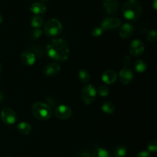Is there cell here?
<instances>
[{
	"label": "cell",
	"mask_w": 157,
	"mask_h": 157,
	"mask_svg": "<svg viewBox=\"0 0 157 157\" xmlns=\"http://www.w3.org/2000/svg\"><path fill=\"white\" fill-rule=\"evenodd\" d=\"M47 53L52 59L57 61H64L68 58L69 48L61 38H54L47 44Z\"/></svg>",
	"instance_id": "6da1fadb"
},
{
	"label": "cell",
	"mask_w": 157,
	"mask_h": 157,
	"mask_svg": "<svg viewBox=\"0 0 157 157\" xmlns=\"http://www.w3.org/2000/svg\"><path fill=\"white\" fill-rule=\"evenodd\" d=\"M142 12V4L138 0H127L122 6L123 15L130 21L138 19L140 17Z\"/></svg>",
	"instance_id": "7a4b0ae2"
},
{
	"label": "cell",
	"mask_w": 157,
	"mask_h": 157,
	"mask_svg": "<svg viewBox=\"0 0 157 157\" xmlns=\"http://www.w3.org/2000/svg\"><path fill=\"white\" fill-rule=\"evenodd\" d=\"M32 114L38 121H47L52 117V110L47 104L41 102H36L31 108Z\"/></svg>",
	"instance_id": "3957f363"
},
{
	"label": "cell",
	"mask_w": 157,
	"mask_h": 157,
	"mask_svg": "<svg viewBox=\"0 0 157 157\" xmlns=\"http://www.w3.org/2000/svg\"><path fill=\"white\" fill-rule=\"evenodd\" d=\"M62 31V25L57 18H51L45 23L44 32L47 36L56 37L61 34Z\"/></svg>",
	"instance_id": "277c9868"
},
{
	"label": "cell",
	"mask_w": 157,
	"mask_h": 157,
	"mask_svg": "<svg viewBox=\"0 0 157 157\" xmlns=\"http://www.w3.org/2000/svg\"><path fill=\"white\" fill-rule=\"evenodd\" d=\"M97 96V90L92 84H87L84 86L81 91V98L84 103L87 105L92 104Z\"/></svg>",
	"instance_id": "5b68a950"
},
{
	"label": "cell",
	"mask_w": 157,
	"mask_h": 157,
	"mask_svg": "<svg viewBox=\"0 0 157 157\" xmlns=\"http://www.w3.org/2000/svg\"><path fill=\"white\" fill-rule=\"evenodd\" d=\"M2 121L8 125H12L17 121V114L13 109L5 107L1 112Z\"/></svg>",
	"instance_id": "8992f818"
},
{
	"label": "cell",
	"mask_w": 157,
	"mask_h": 157,
	"mask_svg": "<svg viewBox=\"0 0 157 157\" xmlns=\"http://www.w3.org/2000/svg\"><path fill=\"white\" fill-rule=\"evenodd\" d=\"M145 50V46L144 42L139 39H134L131 41L129 46V52L133 56L137 57L143 55Z\"/></svg>",
	"instance_id": "52a82bcc"
},
{
	"label": "cell",
	"mask_w": 157,
	"mask_h": 157,
	"mask_svg": "<svg viewBox=\"0 0 157 157\" xmlns=\"http://www.w3.org/2000/svg\"><path fill=\"white\" fill-rule=\"evenodd\" d=\"M121 25V20L118 18H105L102 20L101 27L104 31H110L117 29Z\"/></svg>",
	"instance_id": "ba28073f"
},
{
	"label": "cell",
	"mask_w": 157,
	"mask_h": 157,
	"mask_svg": "<svg viewBox=\"0 0 157 157\" xmlns=\"http://www.w3.org/2000/svg\"><path fill=\"white\" fill-rule=\"evenodd\" d=\"M55 115L56 117L61 120L68 119L72 115V109L70 107L64 104L58 106L55 110Z\"/></svg>",
	"instance_id": "9c48e42d"
},
{
	"label": "cell",
	"mask_w": 157,
	"mask_h": 157,
	"mask_svg": "<svg viewBox=\"0 0 157 157\" xmlns=\"http://www.w3.org/2000/svg\"><path fill=\"white\" fill-rule=\"evenodd\" d=\"M118 78H119V81H121V84L127 85V84H130V83L133 82L134 75L130 69L125 67L120 71Z\"/></svg>",
	"instance_id": "30bf717a"
},
{
	"label": "cell",
	"mask_w": 157,
	"mask_h": 157,
	"mask_svg": "<svg viewBox=\"0 0 157 157\" xmlns=\"http://www.w3.org/2000/svg\"><path fill=\"white\" fill-rule=\"evenodd\" d=\"M61 71V67L58 63L52 62L44 66L43 74L47 77H54L58 75Z\"/></svg>",
	"instance_id": "8fae6325"
},
{
	"label": "cell",
	"mask_w": 157,
	"mask_h": 157,
	"mask_svg": "<svg viewBox=\"0 0 157 157\" xmlns=\"http://www.w3.org/2000/svg\"><path fill=\"white\" fill-rule=\"evenodd\" d=\"M20 59L25 65L32 66L36 61V57L33 52H30V51H25L21 54Z\"/></svg>",
	"instance_id": "7c38bea8"
},
{
	"label": "cell",
	"mask_w": 157,
	"mask_h": 157,
	"mask_svg": "<svg viewBox=\"0 0 157 157\" xmlns=\"http://www.w3.org/2000/svg\"><path fill=\"white\" fill-rule=\"evenodd\" d=\"M101 79L104 81V84L110 85V84H113V83L116 82L117 79V75L114 71L107 70L103 73Z\"/></svg>",
	"instance_id": "4fadbf2b"
},
{
	"label": "cell",
	"mask_w": 157,
	"mask_h": 157,
	"mask_svg": "<svg viewBox=\"0 0 157 157\" xmlns=\"http://www.w3.org/2000/svg\"><path fill=\"white\" fill-rule=\"evenodd\" d=\"M133 26L130 23H124L119 31L120 37L124 39L130 38L133 33Z\"/></svg>",
	"instance_id": "5bb4252c"
},
{
	"label": "cell",
	"mask_w": 157,
	"mask_h": 157,
	"mask_svg": "<svg viewBox=\"0 0 157 157\" xmlns=\"http://www.w3.org/2000/svg\"><path fill=\"white\" fill-rule=\"evenodd\" d=\"M103 7L104 11L108 14H113L117 12L119 8V3L116 0H111V1L104 2Z\"/></svg>",
	"instance_id": "9a60e30c"
},
{
	"label": "cell",
	"mask_w": 157,
	"mask_h": 157,
	"mask_svg": "<svg viewBox=\"0 0 157 157\" xmlns=\"http://www.w3.org/2000/svg\"><path fill=\"white\" fill-rule=\"evenodd\" d=\"M30 9L31 11H32V13L38 15L44 14V12H46V10H47V7H46L45 5L43 4V3L37 2L33 3V4L31 6Z\"/></svg>",
	"instance_id": "2e32d148"
},
{
	"label": "cell",
	"mask_w": 157,
	"mask_h": 157,
	"mask_svg": "<svg viewBox=\"0 0 157 157\" xmlns=\"http://www.w3.org/2000/svg\"><path fill=\"white\" fill-rule=\"evenodd\" d=\"M17 130L21 134L28 135L32 131V126L29 123L21 122L17 125Z\"/></svg>",
	"instance_id": "e0dca14e"
},
{
	"label": "cell",
	"mask_w": 157,
	"mask_h": 157,
	"mask_svg": "<svg viewBox=\"0 0 157 157\" xmlns=\"http://www.w3.org/2000/svg\"><path fill=\"white\" fill-rule=\"evenodd\" d=\"M134 68L138 73H144L147 69V64L144 60H137L134 63Z\"/></svg>",
	"instance_id": "ac0fdd59"
},
{
	"label": "cell",
	"mask_w": 157,
	"mask_h": 157,
	"mask_svg": "<svg viewBox=\"0 0 157 157\" xmlns=\"http://www.w3.org/2000/svg\"><path fill=\"white\" fill-rule=\"evenodd\" d=\"M93 157H113L110 152L104 148L98 147L94 150L93 153Z\"/></svg>",
	"instance_id": "d6986e66"
},
{
	"label": "cell",
	"mask_w": 157,
	"mask_h": 157,
	"mask_svg": "<svg viewBox=\"0 0 157 157\" xmlns=\"http://www.w3.org/2000/svg\"><path fill=\"white\" fill-rule=\"evenodd\" d=\"M127 150L124 146H117L113 149V156L114 157H124L127 155Z\"/></svg>",
	"instance_id": "ffe728a7"
},
{
	"label": "cell",
	"mask_w": 157,
	"mask_h": 157,
	"mask_svg": "<svg viewBox=\"0 0 157 157\" xmlns=\"http://www.w3.org/2000/svg\"><path fill=\"white\" fill-rule=\"evenodd\" d=\"M101 110L105 113L110 114V113H113L115 111V106L113 103L110 102V101H107V102H104L103 105L101 106Z\"/></svg>",
	"instance_id": "44dd1931"
},
{
	"label": "cell",
	"mask_w": 157,
	"mask_h": 157,
	"mask_svg": "<svg viewBox=\"0 0 157 157\" xmlns=\"http://www.w3.org/2000/svg\"><path fill=\"white\" fill-rule=\"evenodd\" d=\"M78 78L83 83H87L90 80V75L85 69H81L78 72Z\"/></svg>",
	"instance_id": "7402d4cb"
},
{
	"label": "cell",
	"mask_w": 157,
	"mask_h": 157,
	"mask_svg": "<svg viewBox=\"0 0 157 157\" xmlns=\"http://www.w3.org/2000/svg\"><path fill=\"white\" fill-rule=\"evenodd\" d=\"M43 23H44V21H43L42 18L39 15L34 16L31 21V24L34 29H39L43 25Z\"/></svg>",
	"instance_id": "603a6c76"
},
{
	"label": "cell",
	"mask_w": 157,
	"mask_h": 157,
	"mask_svg": "<svg viewBox=\"0 0 157 157\" xmlns=\"http://www.w3.org/2000/svg\"><path fill=\"white\" fill-rule=\"evenodd\" d=\"M42 35V31L40 29H33L29 32V36L32 40L38 39Z\"/></svg>",
	"instance_id": "cb8c5ba5"
},
{
	"label": "cell",
	"mask_w": 157,
	"mask_h": 157,
	"mask_svg": "<svg viewBox=\"0 0 157 157\" xmlns=\"http://www.w3.org/2000/svg\"><path fill=\"white\" fill-rule=\"evenodd\" d=\"M97 93L99 94L100 96L101 97H107L109 94V93H110V89L105 84L101 85L98 87V90H97Z\"/></svg>",
	"instance_id": "d4e9b609"
},
{
	"label": "cell",
	"mask_w": 157,
	"mask_h": 157,
	"mask_svg": "<svg viewBox=\"0 0 157 157\" xmlns=\"http://www.w3.org/2000/svg\"><path fill=\"white\" fill-rule=\"evenodd\" d=\"M148 152L150 153H156L157 151V140H152L148 144Z\"/></svg>",
	"instance_id": "484cf974"
},
{
	"label": "cell",
	"mask_w": 157,
	"mask_h": 157,
	"mask_svg": "<svg viewBox=\"0 0 157 157\" xmlns=\"http://www.w3.org/2000/svg\"><path fill=\"white\" fill-rule=\"evenodd\" d=\"M147 39L150 42H155L157 40V32L155 29L150 31L147 35Z\"/></svg>",
	"instance_id": "4316f807"
},
{
	"label": "cell",
	"mask_w": 157,
	"mask_h": 157,
	"mask_svg": "<svg viewBox=\"0 0 157 157\" xmlns=\"http://www.w3.org/2000/svg\"><path fill=\"white\" fill-rule=\"evenodd\" d=\"M103 32H104V30L102 29V28L101 26H98V27L94 28L91 32V35L94 38H98V37L102 35Z\"/></svg>",
	"instance_id": "83f0119b"
},
{
	"label": "cell",
	"mask_w": 157,
	"mask_h": 157,
	"mask_svg": "<svg viewBox=\"0 0 157 157\" xmlns=\"http://www.w3.org/2000/svg\"><path fill=\"white\" fill-rule=\"evenodd\" d=\"M136 157H151V154H150V152L144 150V151L140 152V153L136 155Z\"/></svg>",
	"instance_id": "f1b7e54d"
},
{
	"label": "cell",
	"mask_w": 157,
	"mask_h": 157,
	"mask_svg": "<svg viewBox=\"0 0 157 157\" xmlns=\"http://www.w3.org/2000/svg\"><path fill=\"white\" fill-rule=\"evenodd\" d=\"M80 157H90V155L87 152H82L80 155Z\"/></svg>",
	"instance_id": "f546056e"
},
{
	"label": "cell",
	"mask_w": 157,
	"mask_h": 157,
	"mask_svg": "<svg viewBox=\"0 0 157 157\" xmlns=\"http://www.w3.org/2000/svg\"><path fill=\"white\" fill-rule=\"evenodd\" d=\"M3 99H4V97H3L2 93L0 91V102H2V101H3Z\"/></svg>",
	"instance_id": "4dcf8cb0"
},
{
	"label": "cell",
	"mask_w": 157,
	"mask_h": 157,
	"mask_svg": "<svg viewBox=\"0 0 157 157\" xmlns=\"http://www.w3.org/2000/svg\"><path fill=\"white\" fill-rule=\"evenodd\" d=\"M153 8H154L155 10H156V0H154V2H153Z\"/></svg>",
	"instance_id": "1f68e13d"
},
{
	"label": "cell",
	"mask_w": 157,
	"mask_h": 157,
	"mask_svg": "<svg viewBox=\"0 0 157 157\" xmlns=\"http://www.w3.org/2000/svg\"><path fill=\"white\" fill-rule=\"evenodd\" d=\"M3 21V18H2V15H1V13H0V24H1L2 22Z\"/></svg>",
	"instance_id": "d6a6232c"
},
{
	"label": "cell",
	"mask_w": 157,
	"mask_h": 157,
	"mask_svg": "<svg viewBox=\"0 0 157 157\" xmlns=\"http://www.w3.org/2000/svg\"><path fill=\"white\" fill-rule=\"evenodd\" d=\"M1 69H2V64L1 63H0V71H1Z\"/></svg>",
	"instance_id": "836d02e7"
},
{
	"label": "cell",
	"mask_w": 157,
	"mask_h": 157,
	"mask_svg": "<svg viewBox=\"0 0 157 157\" xmlns=\"http://www.w3.org/2000/svg\"><path fill=\"white\" fill-rule=\"evenodd\" d=\"M104 2H107V1H111V0H104Z\"/></svg>",
	"instance_id": "e575fe53"
},
{
	"label": "cell",
	"mask_w": 157,
	"mask_h": 157,
	"mask_svg": "<svg viewBox=\"0 0 157 157\" xmlns=\"http://www.w3.org/2000/svg\"><path fill=\"white\" fill-rule=\"evenodd\" d=\"M7 157H9V156H7Z\"/></svg>",
	"instance_id": "d590c367"
}]
</instances>
